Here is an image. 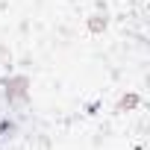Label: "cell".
<instances>
[{
  "mask_svg": "<svg viewBox=\"0 0 150 150\" xmlns=\"http://www.w3.org/2000/svg\"><path fill=\"white\" fill-rule=\"evenodd\" d=\"M0 100H3L12 112H18L21 118L30 115L33 106V83L27 74H9V77H0Z\"/></svg>",
  "mask_w": 150,
  "mask_h": 150,
  "instance_id": "6da1fadb",
  "label": "cell"
},
{
  "mask_svg": "<svg viewBox=\"0 0 150 150\" xmlns=\"http://www.w3.org/2000/svg\"><path fill=\"white\" fill-rule=\"evenodd\" d=\"M21 124H24V118H21L18 112H12L3 100H0V147L12 144V141L21 135Z\"/></svg>",
  "mask_w": 150,
  "mask_h": 150,
  "instance_id": "7a4b0ae2",
  "label": "cell"
},
{
  "mask_svg": "<svg viewBox=\"0 0 150 150\" xmlns=\"http://www.w3.org/2000/svg\"><path fill=\"white\" fill-rule=\"evenodd\" d=\"M106 24H109V21H106V12H94V15L88 18V30H91L94 35H97V33H103V30H106Z\"/></svg>",
  "mask_w": 150,
  "mask_h": 150,
  "instance_id": "3957f363",
  "label": "cell"
},
{
  "mask_svg": "<svg viewBox=\"0 0 150 150\" xmlns=\"http://www.w3.org/2000/svg\"><path fill=\"white\" fill-rule=\"evenodd\" d=\"M141 100H138V94H127V97H121L118 100V112H129V109H135Z\"/></svg>",
  "mask_w": 150,
  "mask_h": 150,
  "instance_id": "277c9868",
  "label": "cell"
}]
</instances>
